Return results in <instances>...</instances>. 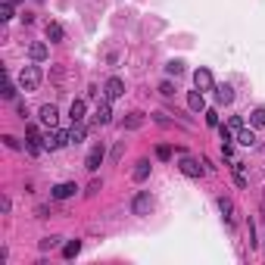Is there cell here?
Segmentation results:
<instances>
[{"instance_id": "1", "label": "cell", "mask_w": 265, "mask_h": 265, "mask_svg": "<svg viewBox=\"0 0 265 265\" xmlns=\"http://www.w3.org/2000/svg\"><path fill=\"white\" fill-rule=\"evenodd\" d=\"M41 78H44V75H41V69H37V66H25V69L19 72V88H22V91H37Z\"/></svg>"}, {"instance_id": "2", "label": "cell", "mask_w": 265, "mask_h": 265, "mask_svg": "<svg viewBox=\"0 0 265 265\" xmlns=\"http://www.w3.org/2000/svg\"><path fill=\"white\" fill-rule=\"evenodd\" d=\"M119 97H125V81L112 75V78H106V85H103V100L112 103V100H119Z\"/></svg>"}, {"instance_id": "3", "label": "cell", "mask_w": 265, "mask_h": 265, "mask_svg": "<svg viewBox=\"0 0 265 265\" xmlns=\"http://www.w3.org/2000/svg\"><path fill=\"white\" fill-rule=\"evenodd\" d=\"M66 144H69V131H63V128H50L47 137H44V147L47 150H63Z\"/></svg>"}, {"instance_id": "4", "label": "cell", "mask_w": 265, "mask_h": 265, "mask_svg": "<svg viewBox=\"0 0 265 265\" xmlns=\"http://www.w3.org/2000/svg\"><path fill=\"white\" fill-rule=\"evenodd\" d=\"M150 209H153V197H150V191H140L131 200V212L134 215H150Z\"/></svg>"}, {"instance_id": "5", "label": "cell", "mask_w": 265, "mask_h": 265, "mask_svg": "<svg viewBox=\"0 0 265 265\" xmlns=\"http://www.w3.org/2000/svg\"><path fill=\"white\" fill-rule=\"evenodd\" d=\"M194 85H197V91H203V94H206V91H215V81H212V72L200 66V69L194 72Z\"/></svg>"}, {"instance_id": "6", "label": "cell", "mask_w": 265, "mask_h": 265, "mask_svg": "<svg viewBox=\"0 0 265 265\" xmlns=\"http://www.w3.org/2000/svg\"><path fill=\"white\" fill-rule=\"evenodd\" d=\"M103 159H106V150H103V144H97V147H91V153H88V159H85V169H88V172H97V169L103 166Z\"/></svg>"}, {"instance_id": "7", "label": "cell", "mask_w": 265, "mask_h": 265, "mask_svg": "<svg viewBox=\"0 0 265 265\" xmlns=\"http://www.w3.org/2000/svg\"><path fill=\"white\" fill-rule=\"evenodd\" d=\"M37 116H41V122H44L47 128H56V122H59V109H56L53 103H44L41 109H37Z\"/></svg>"}, {"instance_id": "8", "label": "cell", "mask_w": 265, "mask_h": 265, "mask_svg": "<svg viewBox=\"0 0 265 265\" xmlns=\"http://www.w3.org/2000/svg\"><path fill=\"white\" fill-rule=\"evenodd\" d=\"M75 181H63V184H53V191H50V197L53 200H69V197H75Z\"/></svg>"}, {"instance_id": "9", "label": "cell", "mask_w": 265, "mask_h": 265, "mask_svg": "<svg viewBox=\"0 0 265 265\" xmlns=\"http://www.w3.org/2000/svg\"><path fill=\"white\" fill-rule=\"evenodd\" d=\"M178 169H181L187 178H200V175H203V166H200V159H194V156H184Z\"/></svg>"}, {"instance_id": "10", "label": "cell", "mask_w": 265, "mask_h": 265, "mask_svg": "<svg viewBox=\"0 0 265 265\" xmlns=\"http://www.w3.org/2000/svg\"><path fill=\"white\" fill-rule=\"evenodd\" d=\"M109 122H112V106H109V100H103L94 112V125H109Z\"/></svg>"}, {"instance_id": "11", "label": "cell", "mask_w": 265, "mask_h": 265, "mask_svg": "<svg viewBox=\"0 0 265 265\" xmlns=\"http://www.w3.org/2000/svg\"><path fill=\"white\" fill-rule=\"evenodd\" d=\"M85 137H88V128H85L81 122H72V128H69V144L78 147V144H85Z\"/></svg>"}, {"instance_id": "12", "label": "cell", "mask_w": 265, "mask_h": 265, "mask_svg": "<svg viewBox=\"0 0 265 265\" xmlns=\"http://www.w3.org/2000/svg\"><path fill=\"white\" fill-rule=\"evenodd\" d=\"M150 172H153L150 159H137V162H134V172H131V178L140 184V181H147V178H150Z\"/></svg>"}, {"instance_id": "13", "label": "cell", "mask_w": 265, "mask_h": 265, "mask_svg": "<svg viewBox=\"0 0 265 265\" xmlns=\"http://www.w3.org/2000/svg\"><path fill=\"white\" fill-rule=\"evenodd\" d=\"M47 44L44 41H34V44H28V56H31V63H44L47 59Z\"/></svg>"}, {"instance_id": "14", "label": "cell", "mask_w": 265, "mask_h": 265, "mask_svg": "<svg viewBox=\"0 0 265 265\" xmlns=\"http://www.w3.org/2000/svg\"><path fill=\"white\" fill-rule=\"evenodd\" d=\"M231 100H234V88H231V85H218V88H215V103H218V106H228Z\"/></svg>"}, {"instance_id": "15", "label": "cell", "mask_w": 265, "mask_h": 265, "mask_svg": "<svg viewBox=\"0 0 265 265\" xmlns=\"http://www.w3.org/2000/svg\"><path fill=\"white\" fill-rule=\"evenodd\" d=\"M187 106H191L194 112H206V97H203V91H191V94H187Z\"/></svg>"}, {"instance_id": "16", "label": "cell", "mask_w": 265, "mask_h": 265, "mask_svg": "<svg viewBox=\"0 0 265 265\" xmlns=\"http://www.w3.org/2000/svg\"><path fill=\"white\" fill-rule=\"evenodd\" d=\"M234 140H237L240 147H256V134H253V125H250V128H240V131L234 134Z\"/></svg>"}, {"instance_id": "17", "label": "cell", "mask_w": 265, "mask_h": 265, "mask_svg": "<svg viewBox=\"0 0 265 265\" xmlns=\"http://www.w3.org/2000/svg\"><path fill=\"white\" fill-rule=\"evenodd\" d=\"M63 37H66L63 25H59V22H47V41H50V44H59Z\"/></svg>"}, {"instance_id": "18", "label": "cell", "mask_w": 265, "mask_h": 265, "mask_svg": "<svg viewBox=\"0 0 265 265\" xmlns=\"http://www.w3.org/2000/svg\"><path fill=\"white\" fill-rule=\"evenodd\" d=\"M69 119H72V122H81V119H85V100H72V106H69Z\"/></svg>"}, {"instance_id": "19", "label": "cell", "mask_w": 265, "mask_h": 265, "mask_svg": "<svg viewBox=\"0 0 265 265\" xmlns=\"http://www.w3.org/2000/svg\"><path fill=\"white\" fill-rule=\"evenodd\" d=\"M243 169H247V166H243L240 159L231 162V172H234V184H237V187H247V175H243Z\"/></svg>"}, {"instance_id": "20", "label": "cell", "mask_w": 265, "mask_h": 265, "mask_svg": "<svg viewBox=\"0 0 265 265\" xmlns=\"http://www.w3.org/2000/svg\"><path fill=\"white\" fill-rule=\"evenodd\" d=\"M81 253V240H69L66 247H63V259H75Z\"/></svg>"}, {"instance_id": "21", "label": "cell", "mask_w": 265, "mask_h": 265, "mask_svg": "<svg viewBox=\"0 0 265 265\" xmlns=\"http://www.w3.org/2000/svg\"><path fill=\"white\" fill-rule=\"evenodd\" d=\"M250 125L253 128H265V106H259V109L250 112Z\"/></svg>"}, {"instance_id": "22", "label": "cell", "mask_w": 265, "mask_h": 265, "mask_svg": "<svg viewBox=\"0 0 265 265\" xmlns=\"http://www.w3.org/2000/svg\"><path fill=\"white\" fill-rule=\"evenodd\" d=\"M144 125V112H128V119H125V128H140Z\"/></svg>"}, {"instance_id": "23", "label": "cell", "mask_w": 265, "mask_h": 265, "mask_svg": "<svg viewBox=\"0 0 265 265\" xmlns=\"http://www.w3.org/2000/svg\"><path fill=\"white\" fill-rule=\"evenodd\" d=\"M0 94H4V100H13V97H16V85L10 81L7 72H4V91H0Z\"/></svg>"}, {"instance_id": "24", "label": "cell", "mask_w": 265, "mask_h": 265, "mask_svg": "<svg viewBox=\"0 0 265 265\" xmlns=\"http://www.w3.org/2000/svg\"><path fill=\"white\" fill-rule=\"evenodd\" d=\"M166 72H169V75H175V78H178V75L184 72V63H181V59H175V63H169V66H166Z\"/></svg>"}, {"instance_id": "25", "label": "cell", "mask_w": 265, "mask_h": 265, "mask_svg": "<svg viewBox=\"0 0 265 265\" xmlns=\"http://www.w3.org/2000/svg\"><path fill=\"white\" fill-rule=\"evenodd\" d=\"M10 19H13V4L7 0V4L0 7V22H10Z\"/></svg>"}, {"instance_id": "26", "label": "cell", "mask_w": 265, "mask_h": 265, "mask_svg": "<svg viewBox=\"0 0 265 265\" xmlns=\"http://www.w3.org/2000/svg\"><path fill=\"white\" fill-rule=\"evenodd\" d=\"M218 209L225 212V218H231V212H234V203H231V200H225V197H221V200H218Z\"/></svg>"}, {"instance_id": "27", "label": "cell", "mask_w": 265, "mask_h": 265, "mask_svg": "<svg viewBox=\"0 0 265 265\" xmlns=\"http://www.w3.org/2000/svg\"><path fill=\"white\" fill-rule=\"evenodd\" d=\"M203 116H206V125H209V128H218V112H215V109H206Z\"/></svg>"}, {"instance_id": "28", "label": "cell", "mask_w": 265, "mask_h": 265, "mask_svg": "<svg viewBox=\"0 0 265 265\" xmlns=\"http://www.w3.org/2000/svg\"><path fill=\"white\" fill-rule=\"evenodd\" d=\"M56 243H59V237H44V240H41V250H53Z\"/></svg>"}, {"instance_id": "29", "label": "cell", "mask_w": 265, "mask_h": 265, "mask_svg": "<svg viewBox=\"0 0 265 265\" xmlns=\"http://www.w3.org/2000/svg\"><path fill=\"white\" fill-rule=\"evenodd\" d=\"M159 94H162V97H172V94H175V91H172V81H162V85H159Z\"/></svg>"}, {"instance_id": "30", "label": "cell", "mask_w": 265, "mask_h": 265, "mask_svg": "<svg viewBox=\"0 0 265 265\" xmlns=\"http://www.w3.org/2000/svg\"><path fill=\"white\" fill-rule=\"evenodd\" d=\"M4 144H7V147H10V150H19V147H22V144H19V140H16V137H13V134H7V137H4Z\"/></svg>"}, {"instance_id": "31", "label": "cell", "mask_w": 265, "mask_h": 265, "mask_svg": "<svg viewBox=\"0 0 265 265\" xmlns=\"http://www.w3.org/2000/svg\"><path fill=\"white\" fill-rule=\"evenodd\" d=\"M10 209H13V203H10V197H4V200H0V212H4V215H7Z\"/></svg>"}, {"instance_id": "32", "label": "cell", "mask_w": 265, "mask_h": 265, "mask_svg": "<svg viewBox=\"0 0 265 265\" xmlns=\"http://www.w3.org/2000/svg\"><path fill=\"white\" fill-rule=\"evenodd\" d=\"M156 156H159V159H169V156H172V150H169V147H159V150H156Z\"/></svg>"}, {"instance_id": "33", "label": "cell", "mask_w": 265, "mask_h": 265, "mask_svg": "<svg viewBox=\"0 0 265 265\" xmlns=\"http://www.w3.org/2000/svg\"><path fill=\"white\" fill-rule=\"evenodd\" d=\"M10 4H13V7H16V4H22V0H10Z\"/></svg>"}]
</instances>
